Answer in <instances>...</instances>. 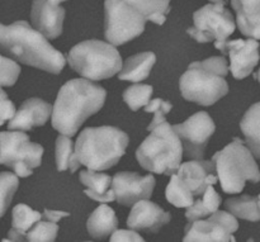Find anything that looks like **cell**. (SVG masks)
I'll return each mask as SVG.
<instances>
[{
    "mask_svg": "<svg viewBox=\"0 0 260 242\" xmlns=\"http://www.w3.org/2000/svg\"><path fill=\"white\" fill-rule=\"evenodd\" d=\"M170 0H106L104 36L113 46H121L139 37L147 20L164 24Z\"/></svg>",
    "mask_w": 260,
    "mask_h": 242,
    "instance_id": "cell-1",
    "label": "cell"
},
{
    "mask_svg": "<svg viewBox=\"0 0 260 242\" xmlns=\"http://www.w3.org/2000/svg\"><path fill=\"white\" fill-rule=\"evenodd\" d=\"M107 98L106 89L88 79H73L61 86L51 112V123L61 134L73 137L90 116L98 113Z\"/></svg>",
    "mask_w": 260,
    "mask_h": 242,
    "instance_id": "cell-2",
    "label": "cell"
},
{
    "mask_svg": "<svg viewBox=\"0 0 260 242\" xmlns=\"http://www.w3.org/2000/svg\"><path fill=\"white\" fill-rule=\"evenodd\" d=\"M0 51L18 62L51 74H60L66 63L62 53L25 20L9 25L0 23Z\"/></svg>",
    "mask_w": 260,
    "mask_h": 242,
    "instance_id": "cell-3",
    "label": "cell"
},
{
    "mask_svg": "<svg viewBox=\"0 0 260 242\" xmlns=\"http://www.w3.org/2000/svg\"><path fill=\"white\" fill-rule=\"evenodd\" d=\"M128 144L127 133L117 127H88L78 136L74 150L80 165L103 171L118 164Z\"/></svg>",
    "mask_w": 260,
    "mask_h": 242,
    "instance_id": "cell-4",
    "label": "cell"
},
{
    "mask_svg": "<svg viewBox=\"0 0 260 242\" xmlns=\"http://www.w3.org/2000/svg\"><path fill=\"white\" fill-rule=\"evenodd\" d=\"M228 74V60L223 56L192 62L179 81L183 98L201 106H212L229 93Z\"/></svg>",
    "mask_w": 260,
    "mask_h": 242,
    "instance_id": "cell-5",
    "label": "cell"
},
{
    "mask_svg": "<svg viewBox=\"0 0 260 242\" xmlns=\"http://www.w3.org/2000/svg\"><path fill=\"white\" fill-rule=\"evenodd\" d=\"M136 151L142 169L154 174L172 175L177 172L183 159L182 142L167 121L152 128Z\"/></svg>",
    "mask_w": 260,
    "mask_h": 242,
    "instance_id": "cell-6",
    "label": "cell"
},
{
    "mask_svg": "<svg viewBox=\"0 0 260 242\" xmlns=\"http://www.w3.org/2000/svg\"><path fill=\"white\" fill-rule=\"evenodd\" d=\"M212 161L222 190L229 194L243 192L246 182L258 183L260 180L255 157L245 142L238 137L225 149L216 152Z\"/></svg>",
    "mask_w": 260,
    "mask_h": 242,
    "instance_id": "cell-7",
    "label": "cell"
},
{
    "mask_svg": "<svg viewBox=\"0 0 260 242\" xmlns=\"http://www.w3.org/2000/svg\"><path fill=\"white\" fill-rule=\"evenodd\" d=\"M122 58L116 46L99 40H89L74 46L68 53V63L84 79L104 80L119 73Z\"/></svg>",
    "mask_w": 260,
    "mask_h": 242,
    "instance_id": "cell-8",
    "label": "cell"
},
{
    "mask_svg": "<svg viewBox=\"0 0 260 242\" xmlns=\"http://www.w3.org/2000/svg\"><path fill=\"white\" fill-rule=\"evenodd\" d=\"M194 25L187 33L200 43L215 42V47L225 55L228 38L235 32L236 24L233 14L225 5L210 3L193 14Z\"/></svg>",
    "mask_w": 260,
    "mask_h": 242,
    "instance_id": "cell-9",
    "label": "cell"
},
{
    "mask_svg": "<svg viewBox=\"0 0 260 242\" xmlns=\"http://www.w3.org/2000/svg\"><path fill=\"white\" fill-rule=\"evenodd\" d=\"M43 147L29 141L23 132H0V165L10 167L17 177L27 178L42 162Z\"/></svg>",
    "mask_w": 260,
    "mask_h": 242,
    "instance_id": "cell-10",
    "label": "cell"
},
{
    "mask_svg": "<svg viewBox=\"0 0 260 242\" xmlns=\"http://www.w3.org/2000/svg\"><path fill=\"white\" fill-rule=\"evenodd\" d=\"M182 142L185 156L194 160L203 159L208 140L215 133V122L206 112H198L180 124L172 126Z\"/></svg>",
    "mask_w": 260,
    "mask_h": 242,
    "instance_id": "cell-11",
    "label": "cell"
},
{
    "mask_svg": "<svg viewBox=\"0 0 260 242\" xmlns=\"http://www.w3.org/2000/svg\"><path fill=\"white\" fill-rule=\"evenodd\" d=\"M239 230L236 217L225 211H216L208 216L207 220L193 221L185 227V236L183 241L201 242H228L235 241L233 233Z\"/></svg>",
    "mask_w": 260,
    "mask_h": 242,
    "instance_id": "cell-12",
    "label": "cell"
},
{
    "mask_svg": "<svg viewBox=\"0 0 260 242\" xmlns=\"http://www.w3.org/2000/svg\"><path fill=\"white\" fill-rule=\"evenodd\" d=\"M154 187V175L147 174L142 177L137 172L128 171L117 172L111 183V189L113 190L116 200L127 207H131L141 199H150Z\"/></svg>",
    "mask_w": 260,
    "mask_h": 242,
    "instance_id": "cell-13",
    "label": "cell"
},
{
    "mask_svg": "<svg viewBox=\"0 0 260 242\" xmlns=\"http://www.w3.org/2000/svg\"><path fill=\"white\" fill-rule=\"evenodd\" d=\"M68 0H33L30 20L38 32L47 40H55L62 33L65 9L60 7Z\"/></svg>",
    "mask_w": 260,
    "mask_h": 242,
    "instance_id": "cell-14",
    "label": "cell"
},
{
    "mask_svg": "<svg viewBox=\"0 0 260 242\" xmlns=\"http://www.w3.org/2000/svg\"><path fill=\"white\" fill-rule=\"evenodd\" d=\"M175 175L193 197H201L206 188L218 182L212 160L200 159L180 164Z\"/></svg>",
    "mask_w": 260,
    "mask_h": 242,
    "instance_id": "cell-15",
    "label": "cell"
},
{
    "mask_svg": "<svg viewBox=\"0 0 260 242\" xmlns=\"http://www.w3.org/2000/svg\"><path fill=\"white\" fill-rule=\"evenodd\" d=\"M258 40L226 41L225 55L230 56V71L235 79H245L259 62Z\"/></svg>",
    "mask_w": 260,
    "mask_h": 242,
    "instance_id": "cell-16",
    "label": "cell"
},
{
    "mask_svg": "<svg viewBox=\"0 0 260 242\" xmlns=\"http://www.w3.org/2000/svg\"><path fill=\"white\" fill-rule=\"evenodd\" d=\"M170 218V213L161 207L150 202L149 199H141L132 207L127 218V226L134 231L156 233L162 226L169 223Z\"/></svg>",
    "mask_w": 260,
    "mask_h": 242,
    "instance_id": "cell-17",
    "label": "cell"
},
{
    "mask_svg": "<svg viewBox=\"0 0 260 242\" xmlns=\"http://www.w3.org/2000/svg\"><path fill=\"white\" fill-rule=\"evenodd\" d=\"M51 112L52 107L47 101L40 98L27 99L10 118L8 128L10 131H30L35 127L43 126L50 118Z\"/></svg>",
    "mask_w": 260,
    "mask_h": 242,
    "instance_id": "cell-18",
    "label": "cell"
},
{
    "mask_svg": "<svg viewBox=\"0 0 260 242\" xmlns=\"http://www.w3.org/2000/svg\"><path fill=\"white\" fill-rule=\"evenodd\" d=\"M236 12V22L244 36L254 40L260 37V0H231Z\"/></svg>",
    "mask_w": 260,
    "mask_h": 242,
    "instance_id": "cell-19",
    "label": "cell"
},
{
    "mask_svg": "<svg viewBox=\"0 0 260 242\" xmlns=\"http://www.w3.org/2000/svg\"><path fill=\"white\" fill-rule=\"evenodd\" d=\"M118 227V218L111 207L102 203L90 215L86 222L88 232L94 240H104L109 237Z\"/></svg>",
    "mask_w": 260,
    "mask_h": 242,
    "instance_id": "cell-20",
    "label": "cell"
},
{
    "mask_svg": "<svg viewBox=\"0 0 260 242\" xmlns=\"http://www.w3.org/2000/svg\"><path fill=\"white\" fill-rule=\"evenodd\" d=\"M155 62H156V55L154 52L149 51V52L137 53L122 62L118 78L121 80L140 83L150 75Z\"/></svg>",
    "mask_w": 260,
    "mask_h": 242,
    "instance_id": "cell-21",
    "label": "cell"
},
{
    "mask_svg": "<svg viewBox=\"0 0 260 242\" xmlns=\"http://www.w3.org/2000/svg\"><path fill=\"white\" fill-rule=\"evenodd\" d=\"M13 222L12 228L8 233L9 241H25V233L35 225L37 221L42 218L40 212L33 211L25 204H17L13 208Z\"/></svg>",
    "mask_w": 260,
    "mask_h": 242,
    "instance_id": "cell-22",
    "label": "cell"
},
{
    "mask_svg": "<svg viewBox=\"0 0 260 242\" xmlns=\"http://www.w3.org/2000/svg\"><path fill=\"white\" fill-rule=\"evenodd\" d=\"M220 194H217V192L213 189V185H210V187L206 188L203 194L197 200H193L192 204L187 207L185 218L189 222L201 220V218H206L212 215L213 212H216L220 208Z\"/></svg>",
    "mask_w": 260,
    "mask_h": 242,
    "instance_id": "cell-23",
    "label": "cell"
},
{
    "mask_svg": "<svg viewBox=\"0 0 260 242\" xmlns=\"http://www.w3.org/2000/svg\"><path fill=\"white\" fill-rule=\"evenodd\" d=\"M259 121H260V104L255 103L248 109L245 116L240 122V128L245 136V145L249 147L253 156L259 159L260 156V133H259Z\"/></svg>",
    "mask_w": 260,
    "mask_h": 242,
    "instance_id": "cell-24",
    "label": "cell"
},
{
    "mask_svg": "<svg viewBox=\"0 0 260 242\" xmlns=\"http://www.w3.org/2000/svg\"><path fill=\"white\" fill-rule=\"evenodd\" d=\"M225 208L234 217L240 220L251 222H258L260 220L258 195L244 194L238 198H230L225 202Z\"/></svg>",
    "mask_w": 260,
    "mask_h": 242,
    "instance_id": "cell-25",
    "label": "cell"
},
{
    "mask_svg": "<svg viewBox=\"0 0 260 242\" xmlns=\"http://www.w3.org/2000/svg\"><path fill=\"white\" fill-rule=\"evenodd\" d=\"M55 159L58 171H65L69 169L71 172H75L79 169L80 162L76 157L74 144L69 136L60 134L56 140Z\"/></svg>",
    "mask_w": 260,
    "mask_h": 242,
    "instance_id": "cell-26",
    "label": "cell"
},
{
    "mask_svg": "<svg viewBox=\"0 0 260 242\" xmlns=\"http://www.w3.org/2000/svg\"><path fill=\"white\" fill-rule=\"evenodd\" d=\"M165 195H167L168 202L178 208L189 207L193 203V200H194V197H193V195L190 194L189 190L180 183V180L178 179L175 172L172 174V179H170V183L168 184L167 190H165Z\"/></svg>",
    "mask_w": 260,
    "mask_h": 242,
    "instance_id": "cell-27",
    "label": "cell"
},
{
    "mask_svg": "<svg viewBox=\"0 0 260 242\" xmlns=\"http://www.w3.org/2000/svg\"><path fill=\"white\" fill-rule=\"evenodd\" d=\"M152 95V86L146 84H135L123 91V99L131 111L136 112L146 106Z\"/></svg>",
    "mask_w": 260,
    "mask_h": 242,
    "instance_id": "cell-28",
    "label": "cell"
},
{
    "mask_svg": "<svg viewBox=\"0 0 260 242\" xmlns=\"http://www.w3.org/2000/svg\"><path fill=\"white\" fill-rule=\"evenodd\" d=\"M58 226L51 221H40L35 223L25 233V240L30 242H52L56 240Z\"/></svg>",
    "mask_w": 260,
    "mask_h": 242,
    "instance_id": "cell-29",
    "label": "cell"
},
{
    "mask_svg": "<svg viewBox=\"0 0 260 242\" xmlns=\"http://www.w3.org/2000/svg\"><path fill=\"white\" fill-rule=\"evenodd\" d=\"M18 177L12 172H0V218L5 215L18 189Z\"/></svg>",
    "mask_w": 260,
    "mask_h": 242,
    "instance_id": "cell-30",
    "label": "cell"
},
{
    "mask_svg": "<svg viewBox=\"0 0 260 242\" xmlns=\"http://www.w3.org/2000/svg\"><path fill=\"white\" fill-rule=\"evenodd\" d=\"M79 179L86 189L93 193H106L111 188L112 183V178L108 174L90 169L81 171Z\"/></svg>",
    "mask_w": 260,
    "mask_h": 242,
    "instance_id": "cell-31",
    "label": "cell"
},
{
    "mask_svg": "<svg viewBox=\"0 0 260 242\" xmlns=\"http://www.w3.org/2000/svg\"><path fill=\"white\" fill-rule=\"evenodd\" d=\"M19 74L20 67L15 61L0 55V86H13Z\"/></svg>",
    "mask_w": 260,
    "mask_h": 242,
    "instance_id": "cell-32",
    "label": "cell"
},
{
    "mask_svg": "<svg viewBox=\"0 0 260 242\" xmlns=\"http://www.w3.org/2000/svg\"><path fill=\"white\" fill-rule=\"evenodd\" d=\"M15 113V107L13 101L7 96V93L0 88V127L9 121Z\"/></svg>",
    "mask_w": 260,
    "mask_h": 242,
    "instance_id": "cell-33",
    "label": "cell"
},
{
    "mask_svg": "<svg viewBox=\"0 0 260 242\" xmlns=\"http://www.w3.org/2000/svg\"><path fill=\"white\" fill-rule=\"evenodd\" d=\"M112 242H142L144 238L134 230H116L111 236Z\"/></svg>",
    "mask_w": 260,
    "mask_h": 242,
    "instance_id": "cell-34",
    "label": "cell"
},
{
    "mask_svg": "<svg viewBox=\"0 0 260 242\" xmlns=\"http://www.w3.org/2000/svg\"><path fill=\"white\" fill-rule=\"evenodd\" d=\"M173 106L170 101H167V100H162V99L157 98V99H150L149 103L145 106V112L146 113H154L155 111H162L165 114L169 113L170 111H172Z\"/></svg>",
    "mask_w": 260,
    "mask_h": 242,
    "instance_id": "cell-35",
    "label": "cell"
},
{
    "mask_svg": "<svg viewBox=\"0 0 260 242\" xmlns=\"http://www.w3.org/2000/svg\"><path fill=\"white\" fill-rule=\"evenodd\" d=\"M84 193H85L89 198H91V199L96 200V202L99 203H111L113 202V200H116V198H114V193L111 188H109L106 193H93L88 189L84 190Z\"/></svg>",
    "mask_w": 260,
    "mask_h": 242,
    "instance_id": "cell-36",
    "label": "cell"
},
{
    "mask_svg": "<svg viewBox=\"0 0 260 242\" xmlns=\"http://www.w3.org/2000/svg\"><path fill=\"white\" fill-rule=\"evenodd\" d=\"M41 216H42V220H47V221H51V222L57 223L58 221L61 220V218L69 217V216H70V213H69V212H62V211L45 210Z\"/></svg>",
    "mask_w": 260,
    "mask_h": 242,
    "instance_id": "cell-37",
    "label": "cell"
}]
</instances>
